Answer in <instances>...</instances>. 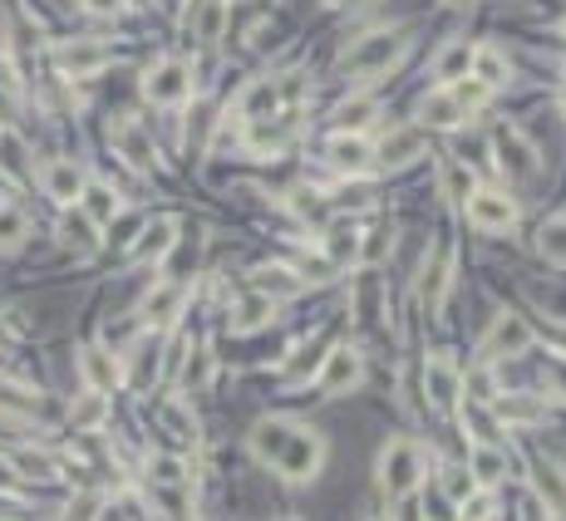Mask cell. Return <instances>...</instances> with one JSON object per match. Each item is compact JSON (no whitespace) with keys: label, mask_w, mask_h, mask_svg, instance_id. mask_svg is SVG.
Here are the masks:
<instances>
[{"label":"cell","mask_w":566,"mask_h":521,"mask_svg":"<svg viewBox=\"0 0 566 521\" xmlns=\"http://www.w3.org/2000/svg\"><path fill=\"white\" fill-rule=\"evenodd\" d=\"M424 482V448L414 438H394L379 448V492L389 501L409 497V492Z\"/></svg>","instance_id":"cell-1"},{"label":"cell","mask_w":566,"mask_h":521,"mask_svg":"<svg viewBox=\"0 0 566 521\" xmlns=\"http://www.w3.org/2000/svg\"><path fill=\"white\" fill-rule=\"evenodd\" d=\"M404 55H409L404 29H375V35L355 39V45L345 49V69L350 74H385V69H394Z\"/></svg>","instance_id":"cell-2"},{"label":"cell","mask_w":566,"mask_h":521,"mask_svg":"<svg viewBox=\"0 0 566 521\" xmlns=\"http://www.w3.org/2000/svg\"><path fill=\"white\" fill-rule=\"evenodd\" d=\"M320 462H326V438H320L316 428H306V423H300V428L291 433L286 452L276 458V472L286 482H310L320 472Z\"/></svg>","instance_id":"cell-3"},{"label":"cell","mask_w":566,"mask_h":521,"mask_svg":"<svg viewBox=\"0 0 566 521\" xmlns=\"http://www.w3.org/2000/svg\"><path fill=\"white\" fill-rule=\"evenodd\" d=\"M359 379H365V354L350 350V344H335V350L320 359V374H316L326 399H340V393L359 389Z\"/></svg>","instance_id":"cell-4"},{"label":"cell","mask_w":566,"mask_h":521,"mask_svg":"<svg viewBox=\"0 0 566 521\" xmlns=\"http://www.w3.org/2000/svg\"><path fill=\"white\" fill-rule=\"evenodd\" d=\"M527 350H532V324H527L522 315H512V310L497 315V320L487 324L483 344H477L483 359H512V354H527Z\"/></svg>","instance_id":"cell-5"},{"label":"cell","mask_w":566,"mask_h":521,"mask_svg":"<svg viewBox=\"0 0 566 521\" xmlns=\"http://www.w3.org/2000/svg\"><path fill=\"white\" fill-rule=\"evenodd\" d=\"M468 222L477 226V232H507V226L517 222V202L503 192V187H473L463 202Z\"/></svg>","instance_id":"cell-6"},{"label":"cell","mask_w":566,"mask_h":521,"mask_svg":"<svg viewBox=\"0 0 566 521\" xmlns=\"http://www.w3.org/2000/svg\"><path fill=\"white\" fill-rule=\"evenodd\" d=\"M143 94H149L153 104H163V108L188 104L192 98V69L182 64V59H163V64L143 79Z\"/></svg>","instance_id":"cell-7"},{"label":"cell","mask_w":566,"mask_h":521,"mask_svg":"<svg viewBox=\"0 0 566 521\" xmlns=\"http://www.w3.org/2000/svg\"><path fill=\"white\" fill-rule=\"evenodd\" d=\"M424 147H428L424 128H418V123H404V128H389V133L379 138L375 157H379V167H389V173H399V167L418 163V157H424Z\"/></svg>","instance_id":"cell-8"},{"label":"cell","mask_w":566,"mask_h":521,"mask_svg":"<svg viewBox=\"0 0 566 521\" xmlns=\"http://www.w3.org/2000/svg\"><path fill=\"white\" fill-rule=\"evenodd\" d=\"M109 59H114V49L104 45V39H64V45H55V64H60L64 74H74V79L99 74Z\"/></svg>","instance_id":"cell-9"},{"label":"cell","mask_w":566,"mask_h":521,"mask_svg":"<svg viewBox=\"0 0 566 521\" xmlns=\"http://www.w3.org/2000/svg\"><path fill=\"white\" fill-rule=\"evenodd\" d=\"M448 285H453V251H448V246H434V251L424 256V275H418V300H424L428 315L444 310Z\"/></svg>","instance_id":"cell-10"},{"label":"cell","mask_w":566,"mask_h":521,"mask_svg":"<svg viewBox=\"0 0 566 521\" xmlns=\"http://www.w3.org/2000/svg\"><path fill=\"white\" fill-rule=\"evenodd\" d=\"M109 138H114V147H119V157H129L133 167H153V163H158V147H153L149 128H143L139 118H119V123L109 128Z\"/></svg>","instance_id":"cell-11"},{"label":"cell","mask_w":566,"mask_h":521,"mask_svg":"<svg viewBox=\"0 0 566 521\" xmlns=\"http://www.w3.org/2000/svg\"><path fill=\"white\" fill-rule=\"evenodd\" d=\"M296 428H300V423H291V418H261L257 428L247 433L251 458L267 462V467H276V458L286 452V442H291V433H296Z\"/></svg>","instance_id":"cell-12"},{"label":"cell","mask_w":566,"mask_h":521,"mask_svg":"<svg viewBox=\"0 0 566 521\" xmlns=\"http://www.w3.org/2000/svg\"><path fill=\"white\" fill-rule=\"evenodd\" d=\"M80 374H84V383H90V393H109L114 383L123 379L119 354H114L109 344H90V350L80 354Z\"/></svg>","instance_id":"cell-13"},{"label":"cell","mask_w":566,"mask_h":521,"mask_svg":"<svg viewBox=\"0 0 566 521\" xmlns=\"http://www.w3.org/2000/svg\"><path fill=\"white\" fill-rule=\"evenodd\" d=\"M424 383H428V399H434V408H458V393H463V374H458L453 359H444V354H434L424 369Z\"/></svg>","instance_id":"cell-14"},{"label":"cell","mask_w":566,"mask_h":521,"mask_svg":"<svg viewBox=\"0 0 566 521\" xmlns=\"http://www.w3.org/2000/svg\"><path fill=\"white\" fill-rule=\"evenodd\" d=\"M276 104H281L276 79H251V84L241 88V98H237V118L241 123H261V118L276 114Z\"/></svg>","instance_id":"cell-15"},{"label":"cell","mask_w":566,"mask_h":521,"mask_svg":"<svg viewBox=\"0 0 566 521\" xmlns=\"http://www.w3.org/2000/svg\"><path fill=\"white\" fill-rule=\"evenodd\" d=\"M182 300H188V291H182L178 281H158L149 295H143V320L149 324H173L182 315Z\"/></svg>","instance_id":"cell-16"},{"label":"cell","mask_w":566,"mask_h":521,"mask_svg":"<svg viewBox=\"0 0 566 521\" xmlns=\"http://www.w3.org/2000/svg\"><path fill=\"white\" fill-rule=\"evenodd\" d=\"M173 246H178V222H173V216H158V222H149L139 232L133 256H139V261H168Z\"/></svg>","instance_id":"cell-17"},{"label":"cell","mask_w":566,"mask_h":521,"mask_svg":"<svg viewBox=\"0 0 566 521\" xmlns=\"http://www.w3.org/2000/svg\"><path fill=\"white\" fill-rule=\"evenodd\" d=\"M80 212L90 216L94 226H114L123 216V202H119V192L114 187H104V182H84V192H80Z\"/></svg>","instance_id":"cell-18"},{"label":"cell","mask_w":566,"mask_h":521,"mask_svg":"<svg viewBox=\"0 0 566 521\" xmlns=\"http://www.w3.org/2000/svg\"><path fill=\"white\" fill-rule=\"evenodd\" d=\"M286 143H291V123H286V118H261V123H247V153L276 157Z\"/></svg>","instance_id":"cell-19"},{"label":"cell","mask_w":566,"mask_h":521,"mask_svg":"<svg viewBox=\"0 0 566 521\" xmlns=\"http://www.w3.org/2000/svg\"><path fill=\"white\" fill-rule=\"evenodd\" d=\"M84 182H90V177H84V167H74V163H50L45 167V192L55 197V202H80V192H84Z\"/></svg>","instance_id":"cell-20"},{"label":"cell","mask_w":566,"mask_h":521,"mask_svg":"<svg viewBox=\"0 0 566 521\" xmlns=\"http://www.w3.org/2000/svg\"><path fill=\"white\" fill-rule=\"evenodd\" d=\"M300 285H306V281H300V275L291 271V265H261V271L251 275V291L267 295L271 305L286 300V295H300Z\"/></svg>","instance_id":"cell-21"},{"label":"cell","mask_w":566,"mask_h":521,"mask_svg":"<svg viewBox=\"0 0 566 521\" xmlns=\"http://www.w3.org/2000/svg\"><path fill=\"white\" fill-rule=\"evenodd\" d=\"M468 74L487 88H503L507 79H512V64H507V55L497 45H473V69H468Z\"/></svg>","instance_id":"cell-22"},{"label":"cell","mask_w":566,"mask_h":521,"mask_svg":"<svg viewBox=\"0 0 566 521\" xmlns=\"http://www.w3.org/2000/svg\"><path fill=\"white\" fill-rule=\"evenodd\" d=\"M418 118H424V128H458L468 114L458 108V98L448 88H434V94L418 98Z\"/></svg>","instance_id":"cell-23"},{"label":"cell","mask_w":566,"mask_h":521,"mask_svg":"<svg viewBox=\"0 0 566 521\" xmlns=\"http://www.w3.org/2000/svg\"><path fill=\"white\" fill-rule=\"evenodd\" d=\"M326 157L340 167V173H365L369 157H375V147H369L365 138H355V133H340V138H330Z\"/></svg>","instance_id":"cell-24"},{"label":"cell","mask_w":566,"mask_h":521,"mask_svg":"<svg viewBox=\"0 0 566 521\" xmlns=\"http://www.w3.org/2000/svg\"><path fill=\"white\" fill-rule=\"evenodd\" d=\"M532 482H536V497L546 501V511H556V517L566 521V472L556 467V462H536Z\"/></svg>","instance_id":"cell-25"},{"label":"cell","mask_w":566,"mask_h":521,"mask_svg":"<svg viewBox=\"0 0 566 521\" xmlns=\"http://www.w3.org/2000/svg\"><path fill=\"white\" fill-rule=\"evenodd\" d=\"M497 163H503L507 173H532V167H536V147L527 143L517 128H507V133H497Z\"/></svg>","instance_id":"cell-26"},{"label":"cell","mask_w":566,"mask_h":521,"mask_svg":"<svg viewBox=\"0 0 566 521\" xmlns=\"http://www.w3.org/2000/svg\"><path fill=\"white\" fill-rule=\"evenodd\" d=\"M468 69H473V45H468V39H453V45L438 49L434 74L444 79V88H448V84H458V79H468Z\"/></svg>","instance_id":"cell-27"},{"label":"cell","mask_w":566,"mask_h":521,"mask_svg":"<svg viewBox=\"0 0 566 521\" xmlns=\"http://www.w3.org/2000/svg\"><path fill=\"white\" fill-rule=\"evenodd\" d=\"M375 114H379L375 98H369V94H355V98H345V104L335 108V128H340V133H355V138H359L369 123H375Z\"/></svg>","instance_id":"cell-28"},{"label":"cell","mask_w":566,"mask_h":521,"mask_svg":"<svg viewBox=\"0 0 566 521\" xmlns=\"http://www.w3.org/2000/svg\"><path fill=\"white\" fill-rule=\"evenodd\" d=\"M493 418L527 428V423H542V418H546V408H542V399H527V393H507V399H497V403H493Z\"/></svg>","instance_id":"cell-29"},{"label":"cell","mask_w":566,"mask_h":521,"mask_svg":"<svg viewBox=\"0 0 566 521\" xmlns=\"http://www.w3.org/2000/svg\"><path fill=\"white\" fill-rule=\"evenodd\" d=\"M271 315H276V305L267 300V295H247V300L232 310V330L237 334H247V330H257V324H267Z\"/></svg>","instance_id":"cell-30"},{"label":"cell","mask_w":566,"mask_h":521,"mask_svg":"<svg viewBox=\"0 0 566 521\" xmlns=\"http://www.w3.org/2000/svg\"><path fill=\"white\" fill-rule=\"evenodd\" d=\"M70 418H74L80 433H94L104 418H109V393H84V399L70 408Z\"/></svg>","instance_id":"cell-31"},{"label":"cell","mask_w":566,"mask_h":521,"mask_svg":"<svg viewBox=\"0 0 566 521\" xmlns=\"http://www.w3.org/2000/svg\"><path fill=\"white\" fill-rule=\"evenodd\" d=\"M468 472H473V482H477V487H493V482H503L507 458L493 448V442H487V448H477V452H473V467H468Z\"/></svg>","instance_id":"cell-32"},{"label":"cell","mask_w":566,"mask_h":521,"mask_svg":"<svg viewBox=\"0 0 566 521\" xmlns=\"http://www.w3.org/2000/svg\"><path fill=\"white\" fill-rule=\"evenodd\" d=\"M536 251L552 265H566V216H552V222L536 232Z\"/></svg>","instance_id":"cell-33"},{"label":"cell","mask_w":566,"mask_h":521,"mask_svg":"<svg viewBox=\"0 0 566 521\" xmlns=\"http://www.w3.org/2000/svg\"><path fill=\"white\" fill-rule=\"evenodd\" d=\"M94 232H99V226H94L90 222V216H64V222H60V236H64V246H74V251H94V246H99V236H94Z\"/></svg>","instance_id":"cell-34"},{"label":"cell","mask_w":566,"mask_h":521,"mask_svg":"<svg viewBox=\"0 0 566 521\" xmlns=\"http://www.w3.org/2000/svg\"><path fill=\"white\" fill-rule=\"evenodd\" d=\"M448 94L458 98V108H463V114H477V108H483L487 98H493V88L477 84V79L468 74V79H458V84H448Z\"/></svg>","instance_id":"cell-35"},{"label":"cell","mask_w":566,"mask_h":521,"mask_svg":"<svg viewBox=\"0 0 566 521\" xmlns=\"http://www.w3.org/2000/svg\"><path fill=\"white\" fill-rule=\"evenodd\" d=\"M355 256H359V232H355V226H345V222H335V226H330V261H355Z\"/></svg>","instance_id":"cell-36"},{"label":"cell","mask_w":566,"mask_h":521,"mask_svg":"<svg viewBox=\"0 0 566 521\" xmlns=\"http://www.w3.org/2000/svg\"><path fill=\"white\" fill-rule=\"evenodd\" d=\"M468 192H473V173H468L463 163H444V197L468 202Z\"/></svg>","instance_id":"cell-37"},{"label":"cell","mask_w":566,"mask_h":521,"mask_svg":"<svg viewBox=\"0 0 566 521\" xmlns=\"http://www.w3.org/2000/svg\"><path fill=\"white\" fill-rule=\"evenodd\" d=\"M182 458H168V452H163V458H149V477L158 482V487H182Z\"/></svg>","instance_id":"cell-38"},{"label":"cell","mask_w":566,"mask_h":521,"mask_svg":"<svg viewBox=\"0 0 566 521\" xmlns=\"http://www.w3.org/2000/svg\"><path fill=\"white\" fill-rule=\"evenodd\" d=\"M389 246H394V236H389L385 226H379V232L359 236V256H355V261H359V265H375V261H385V256H389Z\"/></svg>","instance_id":"cell-39"},{"label":"cell","mask_w":566,"mask_h":521,"mask_svg":"<svg viewBox=\"0 0 566 521\" xmlns=\"http://www.w3.org/2000/svg\"><path fill=\"white\" fill-rule=\"evenodd\" d=\"M222 25H227V0H208L202 20H198V35L212 45V39H222Z\"/></svg>","instance_id":"cell-40"},{"label":"cell","mask_w":566,"mask_h":521,"mask_svg":"<svg viewBox=\"0 0 566 521\" xmlns=\"http://www.w3.org/2000/svg\"><path fill=\"white\" fill-rule=\"evenodd\" d=\"M444 487H448V497L453 501H468L477 492V482H473V472L468 467H444Z\"/></svg>","instance_id":"cell-41"},{"label":"cell","mask_w":566,"mask_h":521,"mask_svg":"<svg viewBox=\"0 0 566 521\" xmlns=\"http://www.w3.org/2000/svg\"><path fill=\"white\" fill-rule=\"evenodd\" d=\"M15 467H21L25 477H40V482L55 477V458H45V452H15Z\"/></svg>","instance_id":"cell-42"},{"label":"cell","mask_w":566,"mask_h":521,"mask_svg":"<svg viewBox=\"0 0 566 521\" xmlns=\"http://www.w3.org/2000/svg\"><path fill=\"white\" fill-rule=\"evenodd\" d=\"M208 379H212V354L198 350L188 359V369H182V383H188V389H208Z\"/></svg>","instance_id":"cell-43"},{"label":"cell","mask_w":566,"mask_h":521,"mask_svg":"<svg viewBox=\"0 0 566 521\" xmlns=\"http://www.w3.org/2000/svg\"><path fill=\"white\" fill-rule=\"evenodd\" d=\"M463 507V521H487L493 517V492H473L468 501H458Z\"/></svg>","instance_id":"cell-44"},{"label":"cell","mask_w":566,"mask_h":521,"mask_svg":"<svg viewBox=\"0 0 566 521\" xmlns=\"http://www.w3.org/2000/svg\"><path fill=\"white\" fill-rule=\"evenodd\" d=\"M25 236V216L21 212H0V246H15Z\"/></svg>","instance_id":"cell-45"},{"label":"cell","mask_w":566,"mask_h":521,"mask_svg":"<svg viewBox=\"0 0 566 521\" xmlns=\"http://www.w3.org/2000/svg\"><path fill=\"white\" fill-rule=\"evenodd\" d=\"M64 521H99V497H80L64 511Z\"/></svg>","instance_id":"cell-46"},{"label":"cell","mask_w":566,"mask_h":521,"mask_svg":"<svg viewBox=\"0 0 566 521\" xmlns=\"http://www.w3.org/2000/svg\"><path fill=\"white\" fill-rule=\"evenodd\" d=\"M546 379H552V389L566 399V359H562V354H556V359H552V374H546Z\"/></svg>","instance_id":"cell-47"},{"label":"cell","mask_w":566,"mask_h":521,"mask_svg":"<svg viewBox=\"0 0 566 521\" xmlns=\"http://www.w3.org/2000/svg\"><path fill=\"white\" fill-rule=\"evenodd\" d=\"M15 84H21V79H15V64H11V59H5V55H0V88L11 94Z\"/></svg>","instance_id":"cell-48"},{"label":"cell","mask_w":566,"mask_h":521,"mask_svg":"<svg viewBox=\"0 0 566 521\" xmlns=\"http://www.w3.org/2000/svg\"><path fill=\"white\" fill-rule=\"evenodd\" d=\"M123 0H84V10H94V15H114Z\"/></svg>","instance_id":"cell-49"},{"label":"cell","mask_w":566,"mask_h":521,"mask_svg":"<svg viewBox=\"0 0 566 521\" xmlns=\"http://www.w3.org/2000/svg\"><path fill=\"white\" fill-rule=\"evenodd\" d=\"M556 108H562V114H566V84H562V94H556Z\"/></svg>","instance_id":"cell-50"},{"label":"cell","mask_w":566,"mask_h":521,"mask_svg":"<svg viewBox=\"0 0 566 521\" xmlns=\"http://www.w3.org/2000/svg\"><path fill=\"white\" fill-rule=\"evenodd\" d=\"M335 5H359V0H335Z\"/></svg>","instance_id":"cell-51"},{"label":"cell","mask_w":566,"mask_h":521,"mask_svg":"<svg viewBox=\"0 0 566 521\" xmlns=\"http://www.w3.org/2000/svg\"><path fill=\"white\" fill-rule=\"evenodd\" d=\"M562 359H566V330H562Z\"/></svg>","instance_id":"cell-52"},{"label":"cell","mask_w":566,"mask_h":521,"mask_svg":"<svg viewBox=\"0 0 566 521\" xmlns=\"http://www.w3.org/2000/svg\"><path fill=\"white\" fill-rule=\"evenodd\" d=\"M0 212H5V197H0Z\"/></svg>","instance_id":"cell-53"},{"label":"cell","mask_w":566,"mask_h":521,"mask_svg":"<svg viewBox=\"0 0 566 521\" xmlns=\"http://www.w3.org/2000/svg\"><path fill=\"white\" fill-rule=\"evenodd\" d=\"M281 521H296V517H281Z\"/></svg>","instance_id":"cell-54"}]
</instances>
